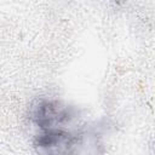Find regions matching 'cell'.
Here are the masks:
<instances>
[{
  "label": "cell",
  "instance_id": "cell-2",
  "mask_svg": "<svg viewBox=\"0 0 155 155\" xmlns=\"http://www.w3.org/2000/svg\"><path fill=\"white\" fill-rule=\"evenodd\" d=\"M79 136H75L62 127L41 130L34 139V147L42 154H68L76 153Z\"/></svg>",
  "mask_w": 155,
  "mask_h": 155
},
{
  "label": "cell",
  "instance_id": "cell-1",
  "mask_svg": "<svg viewBox=\"0 0 155 155\" xmlns=\"http://www.w3.org/2000/svg\"><path fill=\"white\" fill-rule=\"evenodd\" d=\"M74 117H76L75 108L58 99L39 101L31 110V121L40 130L62 127Z\"/></svg>",
  "mask_w": 155,
  "mask_h": 155
}]
</instances>
